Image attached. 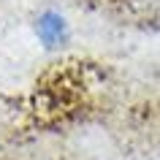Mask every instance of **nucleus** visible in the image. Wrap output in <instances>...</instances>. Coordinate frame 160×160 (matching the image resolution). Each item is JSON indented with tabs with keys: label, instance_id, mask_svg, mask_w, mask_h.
<instances>
[]
</instances>
